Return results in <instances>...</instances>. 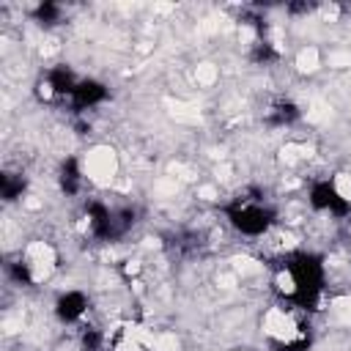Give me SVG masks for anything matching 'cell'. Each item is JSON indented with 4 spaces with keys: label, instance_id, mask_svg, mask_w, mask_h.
<instances>
[{
    "label": "cell",
    "instance_id": "cell-1",
    "mask_svg": "<svg viewBox=\"0 0 351 351\" xmlns=\"http://www.w3.org/2000/svg\"><path fill=\"white\" fill-rule=\"evenodd\" d=\"M261 326L277 351H304L310 346V326L291 307H269Z\"/></svg>",
    "mask_w": 351,
    "mask_h": 351
},
{
    "label": "cell",
    "instance_id": "cell-2",
    "mask_svg": "<svg viewBox=\"0 0 351 351\" xmlns=\"http://www.w3.org/2000/svg\"><path fill=\"white\" fill-rule=\"evenodd\" d=\"M228 217H230V225L244 236H263L274 222V211L263 203V197H247V195L230 203Z\"/></svg>",
    "mask_w": 351,
    "mask_h": 351
},
{
    "label": "cell",
    "instance_id": "cell-3",
    "mask_svg": "<svg viewBox=\"0 0 351 351\" xmlns=\"http://www.w3.org/2000/svg\"><path fill=\"white\" fill-rule=\"evenodd\" d=\"M55 263H58V255H55V250L47 244V241H33V244H27L25 247V252L19 255V261H16V280L22 282H41V280H47L52 271H55Z\"/></svg>",
    "mask_w": 351,
    "mask_h": 351
},
{
    "label": "cell",
    "instance_id": "cell-4",
    "mask_svg": "<svg viewBox=\"0 0 351 351\" xmlns=\"http://www.w3.org/2000/svg\"><path fill=\"white\" fill-rule=\"evenodd\" d=\"M82 170H85V178H90V181H99V184L110 181L112 173H115V156H112V151H110V148H96V151H90V154L85 156Z\"/></svg>",
    "mask_w": 351,
    "mask_h": 351
},
{
    "label": "cell",
    "instance_id": "cell-5",
    "mask_svg": "<svg viewBox=\"0 0 351 351\" xmlns=\"http://www.w3.org/2000/svg\"><path fill=\"white\" fill-rule=\"evenodd\" d=\"M104 96H107V88H104L101 82H96V80H80L77 88H74V93H71V101H74L80 110H85V107L101 104Z\"/></svg>",
    "mask_w": 351,
    "mask_h": 351
},
{
    "label": "cell",
    "instance_id": "cell-6",
    "mask_svg": "<svg viewBox=\"0 0 351 351\" xmlns=\"http://www.w3.org/2000/svg\"><path fill=\"white\" fill-rule=\"evenodd\" d=\"M85 307H88V299H85L80 291H66V293L58 299V304H55V313H58V318H60V321L71 324V321L82 318Z\"/></svg>",
    "mask_w": 351,
    "mask_h": 351
},
{
    "label": "cell",
    "instance_id": "cell-7",
    "mask_svg": "<svg viewBox=\"0 0 351 351\" xmlns=\"http://www.w3.org/2000/svg\"><path fill=\"white\" fill-rule=\"evenodd\" d=\"M82 184H85V170H82V165H80L77 159L63 162V167H60V189H63L66 195H77V192L82 189Z\"/></svg>",
    "mask_w": 351,
    "mask_h": 351
},
{
    "label": "cell",
    "instance_id": "cell-8",
    "mask_svg": "<svg viewBox=\"0 0 351 351\" xmlns=\"http://www.w3.org/2000/svg\"><path fill=\"white\" fill-rule=\"evenodd\" d=\"M296 118H299V110H296V104L288 101V99H277V101L266 110V121H269L271 126H288V123L296 121Z\"/></svg>",
    "mask_w": 351,
    "mask_h": 351
},
{
    "label": "cell",
    "instance_id": "cell-9",
    "mask_svg": "<svg viewBox=\"0 0 351 351\" xmlns=\"http://www.w3.org/2000/svg\"><path fill=\"white\" fill-rule=\"evenodd\" d=\"M36 19L41 22V25H52V22H58V16H60V8L58 5H52V3H41V5H36Z\"/></svg>",
    "mask_w": 351,
    "mask_h": 351
}]
</instances>
